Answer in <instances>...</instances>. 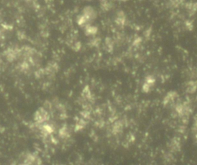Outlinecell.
<instances>
[{"label":"cell","instance_id":"1","mask_svg":"<svg viewBox=\"0 0 197 165\" xmlns=\"http://www.w3.org/2000/svg\"><path fill=\"white\" fill-rule=\"evenodd\" d=\"M41 158L35 153H28L21 160L19 165H40Z\"/></svg>","mask_w":197,"mask_h":165},{"label":"cell","instance_id":"2","mask_svg":"<svg viewBox=\"0 0 197 165\" xmlns=\"http://www.w3.org/2000/svg\"><path fill=\"white\" fill-rule=\"evenodd\" d=\"M154 83H155L154 77L152 76H148L147 78H146V80H145V83L143 84V87H142V88H143V90L146 91V92H148L149 90L151 89V87H153Z\"/></svg>","mask_w":197,"mask_h":165},{"label":"cell","instance_id":"3","mask_svg":"<svg viewBox=\"0 0 197 165\" xmlns=\"http://www.w3.org/2000/svg\"><path fill=\"white\" fill-rule=\"evenodd\" d=\"M176 96H177L176 93L172 92L170 93H169L166 96L165 99H164V103L166 105L172 104V103H173L175 102V99H176Z\"/></svg>","mask_w":197,"mask_h":165},{"label":"cell","instance_id":"4","mask_svg":"<svg viewBox=\"0 0 197 165\" xmlns=\"http://www.w3.org/2000/svg\"><path fill=\"white\" fill-rule=\"evenodd\" d=\"M187 9L190 15H193L197 12V3L196 2H190L186 5Z\"/></svg>","mask_w":197,"mask_h":165},{"label":"cell","instance_id":"5","mask_svg":"<svg viewBox=\"0 0 197 165\" xmlns=\"http://www.w3.org/2000/svg\"><path fill=\"white\" fill-rule=\"evenodd\" d=\"M197 89V82L190 81L187 86V90L189 93H194Z\"/></svg>","mask_w":197,"mask_h":165},{"label":"cell","instance_id":"6","mask_svg":"<svg viewBox=\"0 0 197 165\" xmlns=\"http://www.w3.org/2000/svg\"><path fill=\"white\" fill-rule=\"evenodd\" d=\"M125 22H126V17H125L124 13H119L117 16V19H116V23H117L119 25L123 26L125 24Z\"/></svg>","mask_w":197,"mask_h":165},{"label":"cell","instance_id":"7","mask_svg":"<svg viewBox=\"0 0 197 165\" xmlns=\"http://www.w3.org/2000/svg\"><path fill=\"white\" fill-rule=\"evenodd\" d=\"M184 25H185V27H186V29H188V30H192L193 27V24L192 23V22L189 21V20H187V21L185 22Z\"/></svg>","mask_w":197,"mask_h":165},{"label":"cell","instance_id":"8","mask_svg":"<svg viewBox=\"0 0 197 165\" xmlns=\"http://www.w3.org/2000/svg\"><path fill=\"white\" fill-rule=\"evenodd\" d=\"M122 1H126V0H122Z\"/></svg>","mask_w":197,"mask_h":165}]
</instances>
